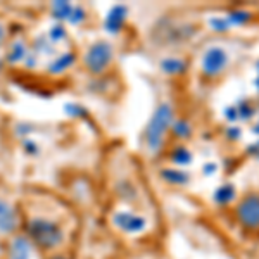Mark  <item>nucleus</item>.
<instances>
[{"label": "nucleus", "instance_id": "f257e3e1", "mask_svg": "<svg viewBox=\"0 0 259 259\" xmlns=\"http://www.w3.org/2000/svg\"><path fill=\"white\" fill-rule=\"evenodd\" d=\"M175 121V107L171 102H161L150 116L144 132V147L150 154L156 156L164 147L168 135L171 133V124Z\"/></svg>", "mask_w": 259, "mask_h": 259}, {"label": "nucleus", "instance_id": "f03ea898", "mask_svg": "<svg viewBox=\"0 0 259 259\" xmlns=\"http://www.w3.org/2000/svg\"><path fill=\"white\" fill-rule=\"evenodd\" d=\"M228 62L230 56L223 47H220V45L207 47L200 57V74L206 80H216L227 71Z\"/></svg>", "mask_w": 259, "mask_h": 259}, {"label": "nucleus", "instance_id": "7ed1b4c3", "mask_svg": "<svg viewBox=\"0 0 259 259\" xmlns=\"http://www.w3.org/2000/svg\"><path fill=\"white\" fill-rule=\"evenodd\" d=\"M112 45L109 41H95L83 54V64L92 74H102L112 62Z\"/></svg>", "mask_w": 259, "mask_h": 259}, {"label": "nucleus", "instance_id": "20e7f679", "mask_svg": "<svg viewBox=\"0 0 259 259\" xmlns=\"http://www.w3.org/2000/svg\"><path fill=\"white\" fill-rule=\"evenodd\" d=\"M30 235L41 247L54 249L62 242V230L49 220H33L30 223Z\"/></svg>", "mask_w": 259, "mask_h": 259}, {"label": "nucleus", "instance_id": "39448f33", "mask_svg": "<svg viewBox=\"0 0 259 259\" xmlns=\"http://www.w3.org/2000/svg\"><path fill=\"white\" fill-rule=\"evenodd\" d=\"M237 221L247 230H259V194H249L235 206Z\"/></svg>", "mask_w": 259, "mask_h": 259}, {"label": "nucleus", "instance_id": "423d86ee", "mask_svg": "<svg viewBox=\"0 0 259 259\" xmlns=\"http://www.w3.org/2000/svg\"><path fill=\"white\" fill-rule=\"evenodd\" d=\"M112 221H114L116 227L126 233H142L147 228V220L144 216L135 214V212H126V211L116 212Z\"/></svg>", "mask_w": 259, "mask_h": 259}, {"label": "nucleus", "instance_id": "0eeeda50", "mask_svg": "<svg viewBox=\"0 0 259 259\" xmlns=\"http://www.w3.org/2000/svg\"><path fill=\"white\" fill-rule=\"evenodd\" d=\"M128 16V7L126 6H112L109 12L106 14V19H104V28H106L107 33L111 35H116V33L121 31V28L124 26V21H126Z\"/></svg>", "mask_w": 259, "mask_h": 259}, {"label": "nucleus", "instance_id": "6e6552de", "mask_svg": "<svg viewBox=\"0 0 259 259\" xmlns=\"http://www.w3.org/2000/svg\"><path fill=\"white\" fill-rule=\"evenodd\" d=\"M159 177L162 178V182L168 183L173 187H185L189 185V182L192 180L190 173L183 168H175V166H168V168H162L159 171Z\"/></svg>", "mask_w": 259, "mask_h": 259}, {"label": "nucleus", "instance_id": "1a4fd4ad", "mask_svg": "<svg viewBox=\"0 0 259 259\" xmlns=\"http://www.w3.org/2000/svg\"><path fill=\"white\" fill-rule=\"evenodd\" d=\"M159 69L164 74H168V76H180V74H183L187 71V61L175 56L164 57L159 62Z\"/></svg>", "mask_w": 259, "mask_h": 259}, {"label": "nucleus", "instance_id": "9d476101", "mask_svg": "<svg viewBox=\"0 0 259 259\" xmlns=\"http://www.w3.org/2000/svg\"><path fill=\"white\" fill-rule=\"evenodd\" d=\"M235 195H237L235 185H232V183H221L218 189L214 190V194H212V200L218 206H228L230 202L235 200Z\"/></svg>", "mask_w": 259, "mask_h": 259}, {"label": "nucleus", "instance_id": "9b49d317", "mask_svg": "<svg viewBox=\"0 0 259 259\" xmlns=\"http://www.w3.org/2000/svg\"><path fill=\"white\" fill-rule=\"evenodd\" d=\"M169 161L173 162L175 166H178V168H185V166L192 164L194 154H192V150L187 149L185 145H177V147L169 152Z\"/></svg>", "mask_w": 259, "mask_h": 259}, {"label": "nucleus", "instance_id": "f8f14e48", "mask_svg": "<svg viewBox=\"0 0 259 259\" xmlns=\"http://www.w3.org/2000/svg\"><path fill=\"white\" fill-rule=\"evenodd\" d=\"M194 133V126L189 119L185 118H175L173 124H171V135L177 137L178 140H187Z\"/></svg>", "mask_w": 259, "mask_h": 259}, {"label": "nucleus", "instance_id": "ddd939ff", "mask_svg": "<svg viewBox=\"0 0 259 259\" xmlns=\"http://www.w3.org/2000/svg\"><path fill=\"white\" fill-rule=\"evenodd\" d=\"M74 61H76L74 52H66V54H62V56L57 57L54 62H50L49 71L52 74H61V73H64L66 69H69L71 66L74 64Z\"/></svg>", "mask_w": 259, "mask_h": 259}, {"label": "nucleus", "instance_id": "4468645a", "mask_svg": "<svg viewBox=\"0 0 259 259\" xmlns=\"http://www.w3.org/2000/svg\"><path fill=\"white\" fill-rule=\"evenodd\" d=\"M14 227H16L14 211L4 200H0V230L2 232H12Z\"/></svg>", "mask_w": 259, "mask_h": 259}, {"label": "nucleus", "instance_id": "2eb2a0df", "mask_svg": "<svg viewBox=\"0 0 259 259\" xmlns=\"http://www.w3.org/2000/svg\"><path fill=\"white\" fill-rule=\"evenodd\" d=\"M237 111H239V119L242 121H252L257 116V107L250 102L249 99H242L237 104Z\"/></svg>", "mask_w": 259, "mask_h": 259}, {"label": "nucleus", "instance_id": "dca6fc26", "mask_svg": "<svg viewBox=\"0 0 259 259\" xmlns=\"http://www.w3.org/2000/svg\"><path fill=\"white\" fill-rule=\"evenodd\" d=\"M30 244H28L26 239L19 237L12 242V252H11V259H30Z\"/></svg>", "mask_w": 259, "mask_h": 259}, {"label": "nucleus", "instance_id": "f3484780", "mask_svg": "<svg viewBox=\"0 0 259 259\" xmlns=\"http://www.w3.org/2000/svg\"><path fill=\"white\" fill-rule=\"evenodd\" d=\"M227 19L230 23V26H242L250 19V12L245 9H233L227 14Z\"/></svg>", "mask_w": 259, "mask_h": 259}, {"label": "nucleus", "instance_id": "a211bd4d", "mask_svg": "<svg viewBox=\"0 0 259 259\" xmlns=\"http://www.w3.org/2000/svg\"><path fill=\"white\" fill-rule=\"evenodd\" d=\"M74 7L71 6L69 2H62V0H57V2L52 4V12L57 19H71V14H73Z\"/></svg>", "mask_w": 259, "mask_h": 259}, {"label": "nucleus", "instance_id": "6ab92c4d", "mask_svg": "<svg viewBox=\"0 0 259 259\" xmlns=\"http://www.w3.org/2000/svg\"><path fill=\"white\" fill-rule=\"evenodd\" d=\"M209 28L212 31H216V33H227L232 30V26H230V23H228V19H227V16L225 18H220V16H214V18H211L209 21Z\"/></svg>", "mask_w": 259, "mask_h": 259}, {"label": "nucleus", "instance_id": "aec40b11", "mask_svg": "<svg viewBox=\"0 0 259 259\" xmlns=\"http://www.w3.org/2000/svg\"><path fill=\"white\" fill-rule=\"evenodd\" d=\"M24 56H26V49H24V44H21V41H14V44L11 45V49H9L7 59H9L11 62H18V61L23 59Z\"/></svg>", "mask_w": 259, "mask_h": 259}, {"label": "nucleus", "instance_id": "412c9836", "mask_svg": "<svg viewBox=\"0 0 259 259\" xmlns=\"http://www.w3.org/2000/svg\"><path fill=\"white\" fill-rule=\"evenodd\" d=\"M64 109H66L68 114L76 116V118H85V116H87V109H83V107L78 106V104H66Z\"/></svg>", "mask_w": 259, "mask_h": 259}, {"label": "nucleus", "instance_id": "4be33fe9", "mask_svg": "<svg viewBox=\"0 0 259 259\" xmlns=\"http://www.w3.org/2000/svg\"><path fill=\"white\" fill-rule=\"evenodd\" d=\"M225 135H227L228 140L239 142L242 139V128L237 126V124H230V126L227 128V132H225Z\"/></svg>", "mask_w": 259, "mask_h": 259}, {"label": "nucleus", "instance_id": "5701e85b", "mask_svg": "<svg viewBox=\"0 0 259 259\" xmlns=\"http://www.w3.org/2000/svg\"><path fill=\"white\" fill-rule=\"evenodd\" d=\"M87 18V12L83 7H74L73 9V14H71V19H69V23H73V24H78V23H83Z\"/></svg>", "mask_w": 259, "mask_h": 259}, {"label": "nucleus", "instance_id": "b1692460", "mask_svg": "<svg viewBox=\"0 0 259 259\" xmlns=\"http://www.w3.org/2000/svg\"><path fill=\"white\" fill-rule=\"evenodd\" d=\"M50 40L52 41H59L62 38H66V30L61 26V24H57V26H54V28H50Z\"/></svg>", "mask_w": 259, "mask_h": 259}, {"label": "nucleus", "instance_id": "393cba45", "mask_svg": "<svg viewBox=\"0 0 259 259\" xmlns=\"http://www.w3.org/2000/svg\"><path fill=\"white\" fill-rule=\"evenodd\" d=\"M225 118L230 124L235 123L237 119H239V111H237V106H228L227 109H225Z\"/></svg>", "mask_w": 259, "mask_h": 259}, {"label": "nucleus", "instance_id": "a878e982", "mask_svg": "<svg viewBox=\"0 0 259 259\" xmlns=\"http://www.w3.org/2000/svg\"><path fill=\"white\" fill-rule=\"evenodd\" d=\"M216 171H218V164H214V162H207V164L202 166V173L206 175V177H211Z\"/></svg>", "mask_w": 259, "mask_h": 259}, {"label": "nucleus", "instance_id": "bb28decb", "mask_svg": "<svg viewBox=\"0 0 259 259\" xmlns=\"http://www.w3.org/2000/svg\"><path fill=\"white\" fill-rule=\"evenodd\" d=\"M247 154H249V156H252V157H256V159H259V140L252 142V144L249 145Z\"/></svg>", "mask_w": 259, "mask_h": 259}, {"label": "nucleus", "instance_id": "cd10ccee", "mask_svg": "<svg viewBox=\"0 0 259 259\" xmlns=\"http://www.w3.org/2000/svg\"><path fill=\"white\" fill-rule=\"evenodd\" d=\"M24 147H26V150H30L31 154H35V152H36V147H35V144H31L30 140H24Z\"/></svg>", "mask_w": 259, "mask_h": 259}, {"label": "nucleus", "instance_id": "c85d7f7f", "mask_svg": "<svg viewBox=\"0 0 259 259\" xmlns=\"http://www.w3.org/2000/svg\"><path fill=\"white\" fill-rule=\"evenodd\" d=\"M256 73H257V76H256V80H254V87H256L259 92V61L256 62Z\"/></svg>", "mask_w": 259, "mask_h": 259}, {"label": "nucleus", "instance_id": "c756f323", "mask_svg": "<svg viewBox=\"0 0 259 259\" xmlns=\"http://www.w3.org/2000/svg\"><path fill=\"white\" fill-rule=\"evenodd\" d=\"M4 36H6V30H4L2 23H0V44H2V41H4Z\"/></svg>", "mask_w": 259, "mask_h": 259}, {"label": "nucleus", "instance_id": "7c9ffc66", "mask_svg": "<svg viewBox=\"0 0 259 259\" xmlns=\"http://www.w3.org/2000/svg\"><path fill=\"white\" fill-rule=\"evenodd\" d=\"M252 132L256 133V135H259V119L256 121V123H254V126H252Z\"/></svg>", "mask_w": 259, "mask_h": 259}, {"label": "nucleus", "instance_id": "2f4dec72", "mask_svg": "<svg viewBox=\"0 0 259 259\" xmlns=\"http://www.w3.org/2000/svg\"><path fill=\"white\" fill-rule=\"evenodd\" d=\"M54 259H64V257H54Z\"/></svg>", "mask_w": 259, "mask_h": 259}, {"label": "nucleus", "instance_id": "473e14b6", "mask_svg": "<svg viewBox=\"0 0 259 259\" xmlns=\"http://www.w3.org/2000/svg\"><path fill=\"white\" fill-rule=\"evenodd\" d=\"M0 68H2V61H0Z\"/></svg>", "mask_w": 259, "mask_h": 259}]
</instances>
